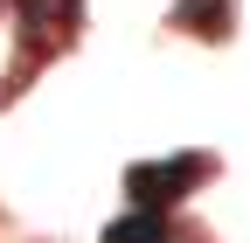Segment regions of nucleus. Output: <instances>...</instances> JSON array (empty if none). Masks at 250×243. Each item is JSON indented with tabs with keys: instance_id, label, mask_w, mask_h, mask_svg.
Wrapping results in <instances>:
<instances>
[{
	"instance_id": "2",
	"label": "nucleus",
	"mask_w": 250,
	"mask_h": 243,
	"mask_svg": "<svg viewBox=\"0 0 250 243\" xmlns=\"http://www.w3.org/2000/svg\"><path fill=\"white\" fill-rule=\"evenodd\" d=\"M174 229H167V216L160 208H132V216H118L111 229H104V243H167Z\"/></svg>"
},
{
	"instance_id": "1",
	"label": "nucleus",
	"mask_w": 250,
	"mask_h": 243,
	"mask_svg": "<svg viewBox=\"0 0 250 243\" xmlns=\"http://www.w3.org/2000/svg\"><path fill=\"white\" fill-rule=\"evenodd\" d=\"M208 174V160L202 153H181V160H139L132 174H125V195H132L139 208H167V202H181L195 181Z\"/></svg>"
},
{
	"instance_id": "4",
	"label": "nucleus",
	"mask_w": 250,
	"mask_h": 243,
	"mask_svg": "<svg viewBox=\"0 0 250 243\" xmlns=\"http://www.w3.org/2000/svg\"><path fill=\"white\" fill-rule=\"evenodd\" d=\"M14 7H21V21H28V28H70L83 0H14Z\"/></svg>"
},
{
	"instance_id": "3",
	"label": "nucleus",
	"mask_w": 250,
	"mask_h": 243,
	"mask_svg": "<svg viewBox=\"0 0 250 243\" xmlns=\"http://www.w3.org/2000/svg\"><path fill=\"white\" fill-rule=\"evenodd\" d=\"M174 21L188 35H229V0H181Z\"/></svg>"
}]
</instances>
